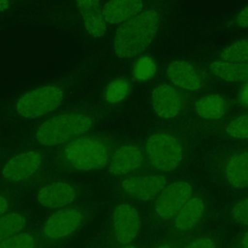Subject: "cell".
I'll list each match as a JSON object with an SVG mask.
<instances>
[{"mask_svg": "<svg viewBox=\"0 0 248 248\" xmlns=\"http://www.w3.org/2000/svg\"><path fill=\"white\" fill-rule=\"evenodd\" d=\"M208 71L212 78L221 81L238 83L248 81V62L232 63L214 61L210 64Z\"/></svg>", "mask_w": 248, "mask_h": 248, "instance_id": "44dd1931", "label": "cell"}, {"mask_svg": "<svg viewBox=\"0 0 248 248\" xmlns=\"http://www.w3.org/2000/svg\"><path fill=\"white\" fill-rule=\"evenodd\" d=\"M168 184L167 175L147 171L119 179L116 189L125 202L150 203Z\"/></svg>", "mask_w": 248, "mask_h": 248, "instance_id": "7c38bea8", "label": "cell"}, {"mask_svg": "<svg viewBox=\"0 0 248 248\" xmlns=\"http://www.w3.org/2000/svg\"><path fill=\"white\" fill-rule=\"evenodd\" d=\"M65 90L61 84H49L25 93L16 105L21 117L34 119L42 117L58 108L63 101Z\"/></svg>", "mask_w": 248, "mask_h": 248, "instance_id": "4fadbf2b", "label": "cell"}, {"mask_svg": "<svg viewBox=\"0 0 248 248\" xmlns=\"http://www.w3.org/2000/svg\"><path fill=\"white\" fill-rule=\"evenodd\" d=\"M233 24L236 27L248 29V5L237 13L233 20Z\"/></svg>", "mask_w": 248, "mask_h": 248, "instance_id": "f546056e", "label": "cell"}, {"mask_svg": "<svg viewBox=\"0 0 248 248\" xmlns=\"http://www.w3.org/2000/svg\"><path fill=\"white\" fill-rule=\"evenodd\" d=\"M157 71L155 61L150 57L143 56L139 58L134 63L132 75L136 81L144 82L154 78Z\"/></svg>", "mask_w": 248, "mask_h": 248, "instance_id": "d4e9b609", "label": "cell"}, {"mask_svg": "<svg viewBox=\"0 0 248 248\" xmlns=\"http://www.w3.org/2000/svg\"><path fill=\"white\" fill-rule=\"evenodd\" d=\"M26 217L18 212L6 213L0 217V243L21 232L26 227Z\"/></svg>", "mask_w": 248, "mask_h": 248, "instance_id": "7402d4cb", "label": "cell"}, {"mask_svg": "<svg viewBox=\"0 0 248 248\" xmlns=\"http://www.w3.org/2000/svg\"><path fill=\"white\" fill-rule=\"evenodd\" d=\"M46 160L37 150H27L13 156L3 166L1 177L15 185H31L45 180Z\"/></svg>", "mask_w": 248, "mask_h": 248, "instance_id": "8fae6325", "label": "cell"}, {"mask_svg": "<svg viewBox=\"0 0 248 248\" xmlns=\"http://www.w3.org/2000/svg\"><path fill=\"white\" fill-rule=\"evenodd\" d=\"M195 129L230 140H248V113L217 122L198 121Z\"/></svg>", "mask_w": 248, "mask_h": 248, "instance_id": "e0dca14e", "label": "cell"}, {"mask_svg": "<svg viewBox=\"0 0 248 248\" xmlns=\"http://www.w3.org/2000/svg\"><path fill=\"white\" fill-rule=\"evenodd\" d=\"M36 241L32 234L20 232L0 243V248H35Z\"/></svg>", "mask_w": 248, "mask_h": 248, "instance_id": "4316f807", "label": "cell"}, {"mask_svg": "<svg viewBox=\"0 0 248 248\" xmlns=\"http://www.w3.org/2000/svg\"><path fill=\"white\" fill-rule=\"evenodd\" d=\"M184 244L177 242L170 241L163 238L156 243H153L147 248H180Z\"/></svg>", "mask_w": 248, "mask_h": 248, "instance_id": "1f68e13d", "label": "cell"}, {"mask_svg": "<svg viewBox=\"0 0 248 248\" xmlns=\"http://www.w3.org/2000/svg\"><path fill=\"white\" fill-rule=\"evenodd\" d=\"M172 84L190 93H201L209 89L211 77L208 69L185 61H175L166 71Z\"/></svg>", "mask_w": 248, "mask_h": 248, "instance_id": "9a60e30c", "label": "cell"}, {"mask_svg": "<svg viewBox=\"0 0 248 248\" xmlns=\"http://www.w3.org/2000/svg\"><path fill=\"white\" fill-rule=\"evenodd\" d=\"M237 104L240 107L248 110V81L243 83L240 87L238 94H237Z\"/></svg>", "mask_w": 248, "mask_h": 248, "instance_id": "4dcf8cb0", "label": "cell"}, {"mask_svg": "<svg viewBox=\"0 0 248 248\" xmlns=\"http://www.w3.org/2000/svg\"><path fill=\"white\" fill-rule=\"evenodd\" d=\"M194 187L185 179L168 184L158 195L150 202L149 221L153 229L169 225L194 194Z\"/></svg>", "mask_w": 248, "mask_h": 248, "instance_id": "8992f818", "label": "cell"}, {"mask_svg": "<svg viewBox=\"0 0 248 248\" xmlns=\"http://www.w3.org/2000/svg\"><path fill=\"white\" fill-rule=\"evenodd\" d=\"M221 240L212 232H203L185 243L180 248H221Z\"/></svg>", "mask_w": 248, "mask_h": 248, "instance_id": "484cf974", "label": "cell"}, {"mask_svg": "<svg viewBox=\"0 0 248 248\" xmlns=\"http://www.w3.org/2000/svg\"><path fill=\"white\" fill-rule=\"evenodd\" d=\"M143 225L140 210L128 202L118 204L110 217L104 248H120L136 243Z\"/></svg>", "mask_w": 248, "mask_h": 248, "instance_id": "ba28073f", "label": "cell"}, {"mask_svg": "<svg viewBox=\"0 0 248 248\" xmlns=\"http://www.w3.org/2000/svg\"><path fill=\"white\" fill-rule=\"evenodd\" d=\"M218 58V61L232 63L248 62V38L240 39L224 48Z\"/></svg>", "mask_w": 248, "mask_h": 248, "instance_id": "cb8c5ba5", "label": "cell"}, {"mask_svg": "<svg viewBox=\"0 0 248 248\" xmlns=\"http://www.w3.org/2000/svg\"><path fill=\"white\" fill-rule=\"evenodd\" d=\"M10 206V200L5 192H0V217L6 214Z\"/></svg>", "mask_w": 248, "mask_h": 248, "instance_id": "d6a6232c", "label": "cell"}, {"mask_svg": "<svg viewBox=\"0 0 248 248\" xmlns=\"http://www.w3.org/2000/svg\"><path fill=\"white\" fill-rule=\"evenodd\" d=\"M230 219L234 224L248 227V195L237 201L232 207Z\"/></svg>", "mask_w": 248, "mask_h": 248, "instance_id": "83f0119b", "label": "cell"}, {"mask_svg": "<svg viewBox=\"0 0 248 248\" xmlns=\"http://www.w3.org/2000/svg\"><path fill=\"white\" fill-rule=\"evenodd\" d=\"M96 122L94 114L84 109L63 110L52 115L37 127L35 140L45 147L61 146L90 132Z\"/></svg>", "mask_w": 248, "mask_h": 248, "instance_id": "3957f363", "label": "cell"}, {"mask_svg": "<svg viewBox=\"0 0 248 248\" xmlns=\"http://www.w3.org/2000/svg\"><path fill=\"white\" fill-rule=\"evenodd\" d=\"M10 7L9 0H0V12L7 10Z\"/></svg>", "mask_w": 248, "mask_h": 248, "instance_id": "836d02e7", "label": "cell"}, {"mask_svg": "<svg viewBox=\"0 0 248 248\" xmlns=\"http://www.w3.org/2000/svg\"><path fill=\"white\" fill-rule=\"evenodd\" d=\"M142 8L141 0H110L103 7V15L106 23L118 24L135 17Z\"/></svg>", "mask_w": 248, "mask_h": 248, "instance_id": "ffe728a7", "label": "cell"}, {"mask_svg": "<svg viewBox=\"0 0 248 248\" xmlns=\"http://www.w3.org/2000/svg\"><path fill=\"white\" fill-rule=\"evenodd\" d=\"M211 167L216 176L227 186L237 190L248 189V147L216 153Z\"/></svg>", "mask_w": 248, "mask_h": 248, "instance_id": "9c48e42d", "label": "cell"}, {"mask_svg": "<svg viewBox=\"0 0 248 248\" xmlns=\"http://www.w3.org/2000/svg\"><path fill=\"white\" fill-rule=\"evenodd\" d=\"M193 93L185 91L169 83H161L153 89L152 106L160 119L174 120L194 110L197 100Z\"/></svg>", "mask_w": 248, "mask_h": 248, "instance_id": "30bf717a", "label": "cell"}, {"mask_svg": "<svg viewBox=\"0 0 248 248\" xmlns=\"http://www.w3.org/2000/svg\"><path fill=\"white\" fill-rule=\"evenodd\" d=\"M147 159L144 145L137 141H123L116 146L108 165V172L116 178L127 177L146 170Z\"/></svg>", "mask_w": 248, "mask_h": 248, "instance_id": "5bb4252c", "label": "cell"}, {"mask_svg": "<svg viewBox=\"0 0 248 248\" xmlns=\"http://www.w3.org/2000/svg\"><path fill=\"white\" fill-rule=\"evenodd\" d=\"M228 248H248V227L233 239Z\"/></svg>", "mask_w": 248, "mask_h": 248, "instance_id": "f1b7e54d", "label": "cell"}, {"mask_svg": "<svg viewBox=\"0 0 248 248\" xmlns=\"http://www.w3.org/2000/svg\"><path fill=\"white\" fill-rule=\"evenodd\" d=\"M132 84L125 77L117 78L109 83L104 92L105 101L110 105H118L124 101L131 93Z\"/></svg>", "mask_w": 248, "mask_h": 248, "instance_id": "603a6c76", "label": "cell"}, {"mask_svg": "<svg viewBox=\"0 0 248 248\" xmlns=\"http://www.w3.org/2000/svg\"><path fill=\"white\" fill-rule=\"evenodd\" d=\"M211 216L209 204L205 195L200 191L194 192L168 226L163 238L185 244L203 232L204 225Z\"/></svg>", "mask_w": 248, "mask_h": 248, "instance_id": "5b68a950", "label": "cell"}, {"mask_svg": "<svg viewBox=\"0 0 248 248\" xmlns=\"http://www.w3.org/2000/svg\"><path fill=\"white\" fill-rule=\"evenodd\" d=\"M119 142L108 134L87 133L59 146L54 155V166L62 173L102 170L108 166Z\"/></svg>", "mask_w": 248, "mask_h": 248, "instance_id": "6da1fadb", "label": "cell"}, {"mask_svg": "<svg viewBox=\"0 0 248 248\" xmlns=\"http://www.w3.org/2000/svg\"><path fill=\"white\" fill-rule=\"evenodd\" d=\"M147 246L144 245L139 244V243H134V244L128 245V246H124L120 248H147Z\"/></svg>", "mask_w": 248, "mask_h": 248, "instance_id": "e575fe53", "label": "cell"}, {"mask_svg": "<svg viewBox=\"0 0 248 248\" xmlns=\"http://www.w3.org/2000/svg\"><path fill=\"white\" fill-rule=\"evenodd\" d=\"M81 186L61 179L45 182L37 192V200L42 206L59 209L76 203L82 195Z\"/></svg>", "mask_w": 248, "mask_h": 248, "instance_id": "2e32d148", "label": "cell"}, {"mask_svg": "<svg viewBox=\"0 0 248 248\" xmlns=\"http://www.w3.org/2000/svg\"><path fill=\"white\" fill-rule=\"evenodd\" d=\"M93 213L83 205L74 203L56 209L44 223L42 232L52 244L68 241L90 220Z\"/></svg>", "mask_w": 248, "mask_h": 248, "instance_id": "52a82bcc", "label": "cell"}, {"mask_svg": "<svg viewBox=\"0 0 248 248\" xmlns=\"http://www.w3.org/2000/svg\"><path fill=\"white\" fill-rule=\"evenodd\" d=\"M160 26V15L150 9L124 22L118 29L114 50L122 59L135 58L153 42Z\"/></svg>", "mask_w": 248, "mask_h": 248, "instance_id": "277c9868", "label": "cell"}, {"mask_svg": "<svg viewBox=\"0 0 248 248\" xmlns=\"http://www.w3.org/2000/svg\"><path fill=\"white\" fill-rule=\"evenodd\" d=\"M77 1L87 32L94 38L103 36L107 28L103 10L100 8V0H77Z\"/></svg>", "mask_w": 248, "mask_h": 248, "instance_id": "d6986e66", "label": "cell"}, {"mask_svg": "<svg viewBox=\"0 0 248 248\" xmlns=\"http://www.w3.org/2000/svg\"><path fill=\"white\" fill-rule=\"evenodd\" d=\"M104 248V247H103V248Z\"/></svg>", "mask_w": 248, "mask_h": 248, "instance_id": "d590c367", "label": "cell"}, {"mask_svg": "<svg viewBox=\"0 0 248 248\" xmlns=\"http://www.w3.org/2000/svg\"><path fill=\"white\" fill-rule=\"evenodd\" d=\"M234 105V100L230 97L212 93L197 99L193 110L203 121L217 122L228 117Z\"/></svg>", "mask_w": 248, "mask_h": 248, "instance_id": "ac0fdd59", "label": "cell"}, {"mask_svg": "<svg viewBox=\"0 0 248 248\" xmlns=\"http://www.w3.org/2000/svg\"><path fill=\"white\" fill-rule=\"evenodd\" d=\"M144 148L149 169L168 175L177 170L187 160L190 144L186 136L173 130L160 129L147 137Z\"/></svg>", "mask_w": 248, "mask_h": 248, "instance_id": "7a4b0ae2", "label": "cell"}]
</instances>
